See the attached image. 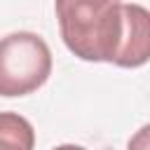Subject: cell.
Returning a JSON list of instances; mask_svg holds the SVG:
<instances>
[{
	"mask_svg": "<svg viewBox=\"0 0 150 150\" xmlns=\"http://www.w3.org/2000/svg\"><path fill=\"white\" fill-rule=\"evenodd\" d=\"M124 12V30L122 45L115 56V66L120 68H141L150 56V14L138 2L122 5Z\"/></svg>",
	"mask_w": 150,
	"mask_h": 150,
	"instance_id": "3957f363",
	"label": "cell"
},
{
	"mask_svg": "<svg viewBox=\"0 0 150 150\" xmlns=\"http://www.w3.org/2000/svg\"><path fill=\"white\" fill-rule=\"evenodd\" d=\"M35 129L19 112H0V150H33Z\"/></svg>",
	"mask_w": 150,
	"mask_h": 150,
	"instance_id": "277c9868",
	"label": "cell"
},
{
	"mask_svg": "<svg viewBox=\"0 0 150 150\" xmlns=\"http://www.w3.org/2000/svg\"><path fill=\"white\" fill-rule=\"evenodd\" d=\"M52 75L49 45L30 30L0 38V96H28Z\"/></svg>",
	"mask_w": 150,
	"mask_h": 150,
	"instance_id": "7a4b0ae2",
	"label": "cell"
},
{
	"mask_svg": "<svg viewBox=\"0 0 150 150\" xmlns=\"http://www.w3.org/2000/svg\"><path fill=\"white\" fill-rule=\"evenodd\" d=\"M52 150H87V148L75 145V143H63V145H56V148H52Z\"/></svg>",
	"mask_w": 150,
	"mask_h": 150,
	"instance_id": "8992f818",
	"label": "cell"
},
{
	"mask_svg": "<svg viewBox=\"0 0 150 150\" xmlns=\"http://www.w3.org/2000/svg\"><path fill=\"white\" fill-rule=\"evenodd\" d=\"M122 0H54L61 40L82 61L112 63L124 30Z\"/></svg>",
	"mask_w": 150,
	"mask_h": 150,
	"instance_id": "6da1fadb",
	"label": "cell"
},
{
	"mask_svg": "<svg viewBox=\"0 0 150 150\" xmlns=\"http://www.w3.org/2000/svg\"><path fill=\"white\" fill-rule=\"evenodd\" d=\"M145 148H148V127H143L136 134V138L129 143V150H145Z\"/></svg>",
	"mask_w": 150,
	"mask_h": 150,
	"instance_id": "5b68a950",
	"label": "cell"
}]
</instances>
